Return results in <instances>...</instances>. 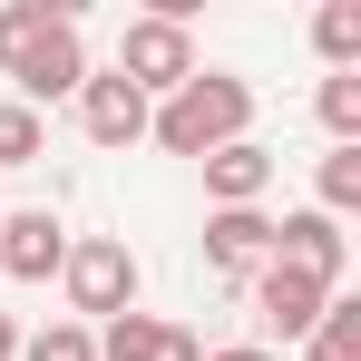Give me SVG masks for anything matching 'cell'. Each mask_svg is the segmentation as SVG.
Wrapping results in <instances>:
<instances>
[{
	"label": "cell",
	"mask_w": 361,
	"mask_h": 361,
	"mask_svg": "<svg viewBox=\"0 0 361 361\" xmlns=\"http://www.w3.org/2000/svg\"><path fill=\"white\" fill-rule=\"evenodd\" d=\"M244 127H254V88L225 78V68H195L166 108H147V137L166 157H215V147H235Z\"/></svg>",
	"instance_id": "6da1fadb"
},
{
	"label": "cell",
	"mask_w": 361,
	"mask_h": 361,
	"mask_svg": "<svg viewBox=\"0 0 361 361\" xmlns=\"http://www.w3.org/2000/svg\"><path fill=\"white\" fill-rule=\"evenodd\" d=\"M59 283H68V312H78V322H118V312H137V254H127V235L68 244Z\"/></svg>",
	"instance_id": "7a4b0ae2"
},
{
	"label": "cell",
	"mask_w": 361,
	"mask_h": 361,
	"mask_svg": "<svg viewBox=\"0 0 361 361\" xmlns=\"http://www.w3.org/2000/svg\"><path fill=\"white\" fill-rule=\"evenodd\" d=\"M10 78H20V108H49V98H78L88 88V39H78V0H59L49 10V30L10 59Z\"/></svg>",
	"instance_id": "3957f363"
},
{
	"label": "cell",
	"mask_w": 361,
	"mask_h": 361,
	"mask_svg": "<svg viewBox=\"0 0 361 361\" xmlns=\"http://www.w3.org/2000/svg\"><path fill=\"white\" fill-rule=\"evenodd\" d=\"M118 78L137 88V98H157V88L176 98L185 78H195V39H185V20H157V10L127 20V30H118Z\"/></svg>",
	"instance_id": "277c9868"
},
{
	"label": "cell",
	"mask_w": 361,
	"mask_h": 361,
	"mask_svg": "<svg viewBox=\"0 0 361 361\" xmlns=\"http://www.w3.org/2000/svg\"><path fill=\"white\" fill-rule=\"evenodd\" d=\"M274 264H283V274H302V283H322V293H342L352 244H342V225H332L322 205H302V215H283V225H274Z\"/></svg>",
	"instance_id": "5b68a950"
},
{
	"label": "cell",
	"mask_w": 361,
	"mask_h": 361,
	"mask_svg": "<svg viewBox=\"0 0 361 361\" xmlns=\"http://www.w3.org/2000/svg\"><path fill=\"white\" fill-rule=\"evenodd\" d=\"M68 264V225L49 205H20V215H0V274L10 283H49Z\"/></svg>",
	"instance_id": "8992f818"
},
{
	"label": "cell",
	"mask_w": 361,
	"mask_h": 361,
	"mask_svg": "<svg viewBox=\"0 0 361 361\" xmlns=\"http://www.w3.org/2000/svg\"><path fill=\"white\" fill-rule=\"evenodd\" d=\"M205 264L215 274H264L274 264V215L264 205H215L205 215Z\"/></svg>",
	"instance_id": "52a82bcc"
},
{
	"label": "cell",
	"mask_w": 361,
	"mask_h": 361,
	"mask_svg": "<svg viewBox=\"0 0 361 361\" xmlns=\"http://www.w3.org/2000/svg\"><path fill=\"white\" fill-rule=\"evenodd\" d=\"M78 127H88L98 147H137V137H147V98L127 88L118 68H88V88H78Z\"/></svg>",
	"instance_id": "ba28073f"
},
{
	"label": "cell",
	"mask_w": 361,
	"mask_h": 361,
	"mask_svg": "<svg viewBox=\"0 0 361 361\" xmlns=\"http://www.w3.org/2000/svg\"><path fill=\"white\" fill-rule=\"evenodd\" d=\"M98 361H205V342L185 322H157V312H118L98 332Z\"/></svg>",
	"instance_id": "9c48e42d"
},
{
	"label": "cell",
	"mask_w": 361,
	"mask_h": 361,
	"mask_svg": "<svg viewBox=\"0 0 361 361\" xmlns=\"http://www.w3.org/2000/svg\"><path fill=\"white\" fill-rule=\"evenodd\" d=\"M254 302H264V322H274V332H283V342H302V332H312V322H322V283H302V274H283V264H264V274H254Z\"/></svg>",
	"instance_id": "30bf717a"
},
{
	"label": "cell",
	"mask_w": 361,
	"mask_h": 361,
	"mask_svg": "<svg viewBox=\"0 0 361 361\" xmlns=\"http://www.w3.org/2000/svg\"><path fill=\"white\" fill-rule=\"evenodd\" d=\"M264 185H274V157H264L254 137H235V147L205 157V195H215V205H264Z\"/></svg>",
	"instance_id": "8fae6325"
},
{
	"label": "cell",
	"mask_w": 361,
	"mask_h": 361,
	"mask_svg": "<svg viewBox=\"0 0 361 361\" xmlns=\"http://www.w3.org/2000/svg\"><path fill=\"white\" fill-rule=\"evenodd\" d=\"M302 342H312V361H361V302H322V322H312V332H302Z\"/></svg>",
	"instance_id": "7c38bea8"
},
{
	"label": "cell",
	"mask_w": 361,
	"mask_h": 361,
	"mask_svg": "<svg viewBox=\"0 0 361 361\" xmlns=\"http://www.w3.org/2000/svg\"><path fill=\"white\" fill-rule=\"evenodd\" d=\"M20 361H98V332L88 322H39V332H20Z\"/></svg>",
	"instance_id": "4fadbf2b"
},
{
	"label": "cell",
	"mask_w": 361,
	"mask_h": 361,
	"mask_svg": "<svg viewBox=\"0 0 361 361\" xmlns=\"http://www.w3.org/2000/svg\"><path fill=\"white\" fill-rule=\"evenodd\" d=\"M30 157H49V127H39V108L0 98V166H30Z\"/></svg>",
	"instance_id": "5bb4252c"
},
{
	"label": "cell",
	"mask_w": 361,
	"mask_h": 361,
	"mask_svg": "<svg viewBox=\"0 0 361 361\" xmlns=\"http://www.w3.org/2000/svg\"><path fill=\"white\" fill-rule=\"evenodd\" d=\"M312 49H322L332 68H352V59H361V0H332V10L312 20Z\"/></svg>",
	"instance_id": "9a60e30c"
},
{
	"label": "cell",
	"mask_w": 361,
	"mask_h": 361,
	"mask_svg": "<svg viewBox=\"0 0 361 361\" xmlns=\"http://www.w3.org/2000/svg\"><path fill=\"white\" fill-rule=\"evenodd\" d=\"M312 185H322V215L342 225V215L361 205V147H332V157H322V176H312Z\"/></svg>",
	"instance_id": "2e32d148"
},
{
	"label": "cell",
	"mask_w": 361,
	"mask_h": 361,
	"mask_svg": "<svg viewBox=\"0 0 361 361\" xmlns=\"http://www.w3.org/2000/svg\"><path fill=\"white\" fill-rule=\"evenodd\" d=\"M322 127H332L342 147H361V68H332V78H322Z\"/></svg>",
	"instance_id": "e0dca14e"
},
{
	"label": "cell",
	"mask_w": 361,
	"mask_h": 361,
	"mask_svg": "<svg viewBox=\"0 0 361 361\" xmlns=\"http://www.w3.org/2000/svg\"><path fill=\"white\" fill-rule=\"evenodd\" d=\"M49 10H59V0H10V10H0V68H10L39 30H49Z\"/></svg>",
	"instance_id": "ac0fdd59"
},
{
	"label": "cell",
	"mask_w": 361,
	"mask_h": 361,
	"mask_svg": "<svg viewBox=\"0 0 361 361\" xmlns=\"http://www.w3.org/2000/svg\"><path fill=\"white\" fill-rule=\"evenodd\" d=\"M0 361H20V322L10 312H0Z\"/></svg>",
	"instance_id": "d6986e66"
},
{
	"label": "cell",
	"mask_w": 361,
	"mask_h": 361,
	"mask_svg": "<svg viewBox=\"0 0 361 361\" xmlns=\"http://www.w3.org/2000/svg\"><path fill=\"white\" fill-rule=\"evenodd\" d=\"M215 361H274V352H264V342H235V352H215Z\"/></svg>",
	"instance_id": "ffe728a7"
}]
</instances>
